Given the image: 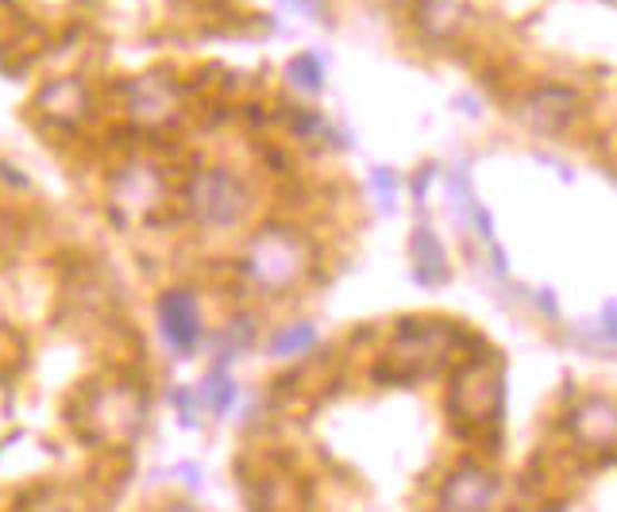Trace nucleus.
<instances>
[{"mask_svg": "<svg viewBox=\"0 0 617 512\" xmlns=\"http://www.w3.org/2000/svg\"><path fill=\"white\" fill-rule=\"evenodd\" d=\"M189 205H194L202 224L224 228V224H232L244 213V189H239V181L228 170H205L189 186Z\"/></svg>", "mask_w": 617, "mask_h": 512, "instance_id": "obj_1", "label": "nucleus"}, {"mask_svg": "<svg viewBox=\"0 0 617 512\" xmlns=\"http://www.w3.org/2000/svg\"><path fill=\"white\" fill-rule=\"evenodd\" d=\"M158 324H163L166 339L178 351H194L197 335H202V316H197V301L189 289H170L158 297Z\"/></svg>", "mask_w": 617, "mask_h": 512, "instance_id": "obj_2", "label": "nucleus"}, {"mask_svg": "<svg viewBox=\"0 0 617 512\" xmlns=\"http://www.w3.org/2000/svg\"><path fill=\"white\" fill-rule=\"evenodd\" d=\"M417 20H421L429 39H452L456 31L463 28L467 8H463V0H421Z\"/></svg>", "mask_w": 617, "mask_h": 512, "instance_id": "obj_3", "label": "nucleus"}, {"mask_svg": "<svg viewBox=\"0 0 617 512\" xmlns=\"http://www.w3.org/2000/svg\"><path fill=\"white\" fill-rule=\"evenodd\" d=\"M490 493H494V482L482 470H471V474H456L444 490V501L452 509H487Z\"/></svg>", "mask_w": 617, "mask_h": 512, "instance_id": "obj_4", "label": "nucleus"}, {"mask_svg": "<svg viewBox=\"0 0 617 512\" xmlns=\"http://www.w3.org/2000/svg\"><path fill=\"white\" fill-rule=\"evenodd\" d=\"M413 263H417V282H444L448 278V266H444V250H440L437 235L432 232H417L413 235Z\"/></svg>", "mask_w": 617, "mask_h": 512, "instance_id": "obj_5", "label": "nucleus"}, {"mask_svg": "<svg viewBox=\"0 0 617 512\" xmlns=\"http://www.w3.org/2000/svg\"><path fill=\"white\" fill-rule=\"evenodd\" d=\"M582 416H575V424H587V440L598 443V447H606L614 435V413L606 401H590L587 408H579Z\"/></svg>", "mask_w": 617, "mask_h": 512, "instance_id": "obj_6", "label": "nucleus"}, {"mask_svg": "<svg viewBox=\"0 0 617 512\" xmlns=\"http://www.w3.org/2000/svg\"><path fill=\"white\" fill-rule=\"evenodd\" d=\"M308 343H313V327H308V324H294V327H286L282 335H274L271 355H297V351H305Z\"/></svg>", "mask_w": 617, "mask_h": 512, "instance_id": "obj_7", "label": "nucleus"}, {"mask_svg": "<svg viewBox=\"0 0 617 512\" xmlns=\"http://www.w3.org/2000/svg\"><path fill=\"white\" fill-rule=\"evenodd\" d=\"M290 78L302 89H308V93H316V89H321V66H316L313 55H297L294 62H290Z\"/></svg>", "mask_w": 617, "mask_h": 512, "instance_id": "obj_8", "label": "nucleus"}, {"mask_svg": "<svg viewBox=\"0 0 617 512\" xmlns=\"http://www.w3.org/2000/svg\"><path fill=\"white\" fill-rule=\"evenodd\" d=\"M232 397H236V385H232L224 374H208V382H205V401H208V405H213L216 413H228Z\"/></svg>", "mask_w": 617, "mask_h": 512, "instance_id": "obj_9", "label": "nucleus"}, {"mask_svg": "<svg viewBox=\"0 0 617 512\" xmlns=\"http://www.w3.org/2000/svg\"><path fill=\"white\" fill-rule=\"evenodd\" d=\"M374 186H379V193H382V200H390V193H394V186H398V178L390 170H374Z\"/></svg>", "mask_w": 617, "mask_h": 512, "instance_id": "obj_10", "label": "nucleus"}, {"mask_svg": "<svg viewBox=\"0 0 617 512\" xmlns=\"http://www.w3.org/2000/svg\"><path fill=\"white\" fill-rule=\"evenodd\" d=\"M474 220H479V232H482V235H487V239H490V228H494V224H490L487 208H479V205H474Z\"/></svg>", "mask_w": 617, "mask_h": 512, "instance_id": "obj_11", "label": "nucleus"}]
</instances>
